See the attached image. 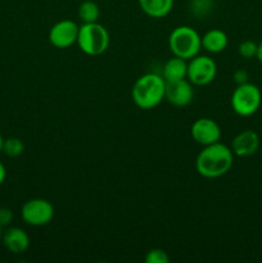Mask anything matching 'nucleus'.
I'll use <instances>...</instances> for the list:
<instances>
[{
  "instance_id": "9d476101",
  "label": "nucleus",
  "mask_w": 262,
  "mask_h": 263,
  "mask_svg": "<svg viewBox=\"0 0 262 263\" xmlns=\"http://www.w3.org/2000/svg\"><path fill=\"white\" fill-rule=\"evenodd\" d=\"M192 85V82L186 79L166 82L164 99L175 107H186L192 103L193 97H194V90Z\"/></svg>"
},
{
  "instance_id": "412c9836",
  "label": "nucleus",
  "mask_w": 262,
  "mask_h": 263,
  "mask_svg": "<svg viewBox=\"0 0 262 263\" xmlns=\"http://www.w3.org/2000/svg\"><path fill=\"white\" fill-rule=\"evenodd\" d=\"M248 72L244 71V69H238V71L234 72L233 74V80L235 81L236 85H241V84H246L248 82Z\"/></svg>"
},
{
  "instance_id": "f3484780",
  "label": "nucleus",
  "mask_w": 262,
  "mask_h": 263,
  "mask_svg": "<svg viewBox=\"0 0 262 263\" xmlns=\"http://www.w3.org/2000/svg\"><path fill=\"white\" fill-rule=\"evenodd\" d=\"M25 152V144L18 138L4 139L3 144V153L10 158H17Z\"/></svg>"
},
{
  "instance_id": "393cba45",
  "label": "nucleus",
  "mask_w": 262,
  "mask_h": 263,
  "mask_svg": "<svg viewBox=\"0 0 262 263\" xmlns=\"http://www.w3.org/2000/svg\"><path fill=\"white\" fill-rule=\"evenodd\" d=\"M2 238H3V228L0 226V243H2Z\"/></svg>"
},
{
  "instance_id": "0eeeda50",
  "label": "nucleus",
  "mask_w": 262,
  "mask_h": 263,
  "mask_svg": "<svg viewBox=\"0 0 262 263\" xmlns=\"http://www.w3.org/2000/svg\"><path fill=\"white\" fill-rule=\"evenodd\" d=\"M217 74V66L212 58L207 55H195L188 62L186 79L195 86L211 84Z\"/></svg>"
},
{
  "instance_id": "ddd939ff",
  "label": "nucleus",
  "mask_w": 262,
  "mask_h": 263,
  "mask_svg": "<svg viewBox=\"0 0 262 263\" xmlns=\"http://www.w3.org/2000/svg\"><path fill=\"white\" fill-rule=\"evenodd\" d=\"M140 9L148 17L164 18L174 8V0H138Z\"/></svg>"
},
{
  "instance_id": "39448f33",
  "label": "nucleus",
  "mask_w": 262,
  "mask_h": 263,
  "mask_svg": "<svg viewBox=\"0 0 262 263\" xmlns=\"http://www.w3.org/2000/svg\"><path fill=\"white\" fill-rule=\"evenodd\" d=\"M262 94L258 86L251 82L236 85V89L231 95V108L241 117L253 116L261 107Z\"/></svg>"
},
{
  "instance_id": "2eb2a0df",
  "label": "nucleus",
  "mask_w": 262,
  "mask_h": 263,
  "mask_svg": "<svg viewBox=\"0 0 262 263\" xmlns=\"http://www.w3.org/2000/svg\"><path fill=\"white\" fill-rule=\"evenodd\" d=\"M188 73V62L185 59L175 57L169 59L164 63L163 71H162V77L166 82L177 81V80L186 79Z\"/></svg>"
},
{
  "instance_id": "6e6552de",
  "label": "nucleus",
  "mask_w": 262,
  "mask_h": 263,
  "mask_svg": "<svg viewBox=\"0 0 262 263\" xmlns=\"http://www.w3.org/2000/svg\"><path fill=\"white\" fill-rule=\"evenodd\" d=\"M80 26L74 21L62 20L49 31V41L58 49H67L77 43Z\"/></svg>"
},
{
  "instance_id": "20e7f679",
  "label": "nucleus",
  "mask_w": 262,
  "mask_h": 263,
  "mask_svg": "<svg viewBox=\"0 0 262 263\" xmlns=\"http://www.w3.org/2000/svg\"><path fill=\"white\" fill-rule=\"evenodd\" d=\"M109 33L100 23H82L80 26L77 45L82 53L90 57H97L104 53L109 46Z\"/></svg>"
},
{
  "instance_id": "7ed1b4c3",
  "label": "nucleus",
  "mask_w": 262,
  "mask_h": 263,
  "mask_svg": "<svg viewBox=\"0 0 262 263\" xmlns=\"http://www.w3.org/2000/svg\"><path fill=\"white\" fill-rule=\"evenodd\" d=\"M169 48L175 57L189 61L199 54L202 36L190 26H179L170 33Z\"/></svg>"
},
{
  "instance_id": "4be33fe9",
  "label": "nucleus",
  "mask_w": 262,
  "mask_h": 263,
  "mask_svg": "<svg viewBox=\"0 0 262 263\" xmlns=\"http://www.w3.org/2000/svg\"><path fill=\"white\" fill-rule=\"evenodd\" d=\"M5 179H7V168L3 164V162H0V185L5 181Z\"/></svg>"
},
{
  "instance_id": "1a4fd4ad",
  "label": "nucleus",
  "mask_w": 262,
  "mask_h": 263,
  "mask_svg": "<svg viewBox=\"0 0 262 263\" xmlns=\"http://www.w3.org/2000/svg\"><path fill=\"white\" fill-rule=\"evenodd\" d=\"M192 138L200 145H211L221 139V128L216 121L211 118H198L190 128Z\"/></svg>"
},
{
  "instance_id": "b1692460",
  "label": "nucleus",
  "mask_w": 262,
  "mask_h": 263,
  "mask_svg": "<svg viewBox=\"0 0 262 263\" xmlns=\"http://www.w3.org/2000/svg\"><path fill=\"white\" fill-rule=\"evenodd\" d=\"M3 144H4V138H3L2 133H0V153L3 152Z\"/></svg>"
},
{
  "instance_id": "a211bd4d",
  "label": "nucleus",
  "mask_w": 262,
  "mask_h": 263,
  "mask_svg": "<svg viewBox=\"0 0 262 263\" xmlns=\"http://www.w3.org/2000/svg\"><path fill=\"white\" fill-rule=\"evenodd\" d=\"M257 49H258V44L252 40H246L243 43H240L238 51L243 58L252 59L257 57Z\"/></svg>"
},
{
  "instance_id": "f03ea898",
  "label": "nucleus",
  "mask_w": 262,
  "mask_h": 263,
  "mask_svg": "<svg viewBox=\"0 0 262 263\" xmlns=\"http://www.w3.org/2000/svg\"><path fill=\"white\" fill-rule=\"evenodd\" d=\"M166 81L157 73H145L139 77L134 84L131 95L140 109H153L164 99Z\"/></svg>"
},
{
  "instance_id": "4468645a",
  "label": "nucleus",
  "mask_w": 262,
  "mask_h": 263,
  "mask_svg": "<svg viewBox=\"0 0 262 263\" xmlns=\"http://www.w3.org/2000/svg\"><path fill=\"white\" fill-rule=\"evenodd\" d=\"M229 43L228 35L222 30L212 28L202 36V48L210 53L217 54L226 49Z\"/></svg>"
},
{
  "instance_id": "5701e85b",
  "label": "nucleus",
  "mask_w": 262,
  "mask_h": 263,
  "mask_svg": "<svg viewBox=\"0 0 262 263\" xmlns=\"http://www.w3.org/2000/svg\"><path fill=\"white\" fill-rule=\"evenodd\" d=\"M256 58L258 59V61L262 63V41L258 44V49H257V57H256Z\"/></svg>"
},
{
  "instance_id": "f257e3e1",
  "label": "nucleus",
  "mask_w": 262,
  "mask_h": 263,
  "mask_svg": "<svg viewBox=\"0 0 262 263\" xmlns=\"http://www.w3.org/2000/svg\"><path fill=\"white\" fill-rule=\"evenodd\" d=\"M234 163V153L231 148L222 143L205 145L195 159V168L200 176L205 179H217L231 170Z\"/></svg>"
},
{
  "instance_id": "dca6fc26",
  "label": "nucleus",
  "mask_w": 262,
  "mask_h": 263,
  "mask_svg": "<svg viewBox=\"0 0 262 263\" xmlns=\"http://www.w3.org/2000/svg\"><path fill=\"white\" fill-rule=\"evenodd\" d=\"M79 17L82 23H95L100 17V8L92 0H85L79 7Z\"/></svg>"
},
{
  "instance_id": "aec40b11",
  "label": "nucleus",
  "mask_w": 262,
  "mask_h": 263,
  "mask_svg": "<svg viewBox=\"0 0 262 263\" xmlns=\"http://www.w3.org/2000/svg\"><path fill=\"white\" fill-rule=\"evenodd\" d=\"M13 218H14V213L10 208L0 207V226L2 228H8L13 222Z\"/></svg>"
},
{
  "instance_id": "9b49d317",
  "label": "nucleus",
  "mask_w": 262,
  "mask_h": 263,
  "mask_svg": "<svg viewBox=\"0 0 262 263\" xmlns=\"http://www.w3.org/2000/svg\"><path fill=\"white\" fill-rule=\"evenodd\" d=\"M259 146V136L253 130H244L239 133L231 141V151L234 156L249 157L253 156Z\"/></svg>"
},
{
  "instance_id": "423d86ee",
  "label": "nucleus",
  "mask_w": 262,
  "mask_h": 263,
  "mask_svg": "<svg viewBox=\"0 0 262 263\" xmlns=\"http://www.w3.org/2000/svg\"><path fill=\"white\" fill-rule=\"evenodd\" d=\"M21 216L27 225L40 228L48 225L53 220L54 207L49 200L43 198H33L22 205Z\"/></svg>"
},
{
  "instance_id": "f8f14e48",
  "label": "nucleus",
  "mask_w": 262,
  "mask_h": 263,
  "mask_svg": "<svg viewBox=\"0 0 262 263\" xmlns=\"http://www.w3.org/2000/svg\"><path fill=\"white\" fill-rule=\"evenodd\" d=\"M2 243L13 254L25 253L30 247V236L21 228H8L3 231Z\"/></svg>"
},
{
  "instance_id": "6ab92c4d",
  "label": "nucleus",
  "mask_w": 262,
  "mask_h": 263,
  "mask_svg": "<svg viewBox=\"0 0 262 263\" xmlns=\"http://www.w3.org/2000/svg\"><path fill=\"white\" fill-rule=\"evenodd\" d=\"M145 262L146 263H169L170 257L163 249L154 248L146 253L145 256Z\"/></svg>"
}]
</instances>
